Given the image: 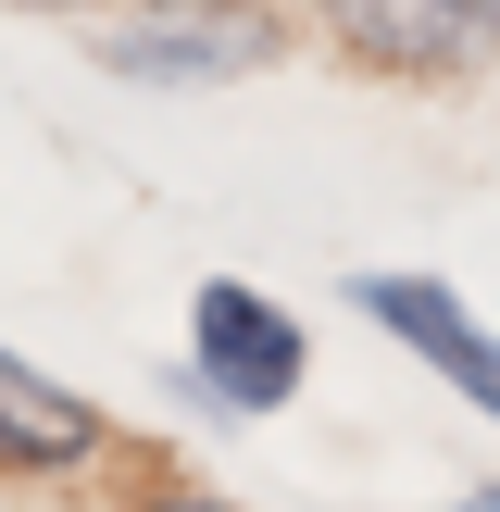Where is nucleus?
<instances>
[{
    "mask_svg": "<svg viewBox=\"0 0 500 512\" xmlns=\"http://www.w3.org/2000/svg\"><path fill=\"white\" fill-rule=\"evenodd\" d=\"M100 63L125 88H225L275 63V13L263 0H138L125 25H100Z\"/></svg>",
    "mask_w": 500,
    "mask_h": 512,
    "instance_id": "obj_2",
    "label": "nucleus"
},
{
    "mask_svg": "<svg viewBox=\"0 0 500 512\" xmlns=\"http://www.w3.org/2000/svg\"><path fill=\"white\" fill-rule=\"evenodd\" d=\"M188 375H200V400H213V413H288L300 375H313V338H300L288 300L213 275V288L188 300Z\"/></svg>",
    "mask_w": 500,
    "mask_h": 512,
    "instance_id": "obj_1",
    "label": "nucleus"
},
{
    "mask_svg": "<svg viewBox=\"0 0 500 512\" xmlns=\"http://www.w3.org/2000/svg\"><path fill=\"white\" fill-rule=\"evenodd\" d=\"M463 512H500V488H475V500H463Z\"/></svg>",
    "mask_w": 500,
    "mask_h": 512,
    "instance_id": "obj_8",
    "label": "nucleus"
},
{
    "mask_svg": "<svg viewBox=\"0 0 500 512\" xmlns=\"http://www.w3.org/2000/svg\"><path fill=\"white\" fill-rule=\"evenodd\" d=\"M100 450H113V425H100L63 375H38L13 338H0V463L13 475H88Z\"/></svg>",
    "mask_w": 500,
    "mask_h": 512,
    "instance_id": "obj_5",
    "label": "nucleus"
},
{
    "mask_svg": "<svg viewBox=\"0 0 500 512\" xmlns=\"http://www.w3.org/2000/svg\"><path fill=\"white\" fill-rule=\"evenodd\" d=\"M350 300H363V313L388 325V338L413 350L425 375H450V388H463L475 413L500 425V338H488V313H463V300H450L438 275H363Z\"/></svg>",
    "mask_w": 500,
    "mask_h": 512,
    "instance_id": "obj_4",
    "label": "nucleus"
},
{
    "mask_svg": "<svg viewBox=\"0 0 500 512\" xmlns=\"http://www.w3.org/2000/svg\"><path fill=\"white\" fill-rule=\"evenodd\" d=\"M150 512H238V500H200V488H163V500H150Z\"/></svg>",
    "mask_w": 500,
    "mask_h": 512,
    "instance_id": "obj_6",
    "label": "nucleus"
},
{
    "mask_svg": "<svg viewBox=\"0 0 500 512\" xmlns=\"http://www.w3.org/2000/svg\"><path fill=\"white\" fill-rule=\"evenodd\" d=\"M13 13H88V0H13Z\"/></svg>",
    "mask_w": 500,
    "mask_h": 512,
    "instance_id": "obj_7",
    "label": "nucleus"
},
{
    "mask_svg": "<svg viewBox=\"0 0 500 512\" xmlns=\"http://www.w3.org/2000/svg\"><path fill=\"white\" fill-rule=\"evenodd\" d=\"M313 13L375 75H488L500 63V0H313Z\"/></svg>",
    "mask_w": 500,
    "mask_h": 512,
    "instance_id": "obj_3",
    "label": "nucleus"
}]
</instances>
